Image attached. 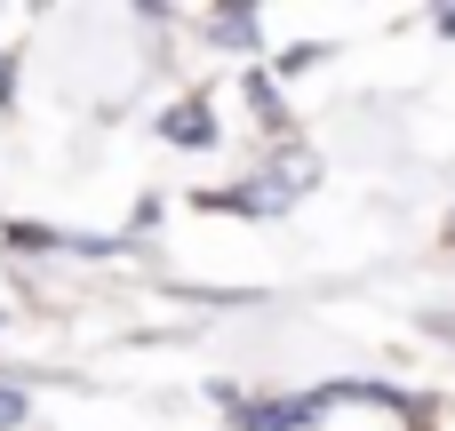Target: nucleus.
<instances>
[{"mask_svg": "<svg viewBox=\"0 0 455 431\" xmlns=\"http://www.w3.org/2000/svg\"><path fill=\"white\" fill-rule=\"evenodd\" d=\"M0 240H8V256H64V224H32V216H8L0 224Z\"/></svg>", "mask_w": 455, "mask_h": 431, "instance_id": "nucleus-5", "label": "nucleus"}, {"mask_svg": "<svg viewBox=\"0 0 455 431\" xmlns=\"http://www.w3.org/2000/svg\"><path fill=\"white\" fill-rule=\"evenodd\" d=\"M16 80H24V72H16V48H0V112L16 104Z\"/></svg>", "mask_w": 455, "mask_h": 431, "instance_id": "nucleus-8", "label": "nucleus"}, {"mask_svg": "<svg viewBox=\"0 0 455 431\" xmlns=\"http://www.w3.org/2000/svg\"><path fill=\"white\" fill-rule=\"evenodd\" d=\"M24 424H32V392L16 376H0V431H24Z\"/></svg>", "mask_w": 455, "mask_h": 431, "instance_id": "nucleus-7", "label": "nucleus"}, {"mask_svg": "<svg viewBox=\"0 0 455 431\" xmlns=\"http://www.w3.org/2000/svg\"><path fill=\"white\" fill-rule=\"evenodd\" d=\"M432 24H440V40H455V8H440V16H432Z\"/></svg>", "mask_w": 455, "mask_h": 431, "instance_id": "nucleus-9", "label": "nucleus"}, {"mask_svg": "<svg viewBox=\"0 0 455 431\" xmlns=\"http://www.w3.org/2000/svg\"><path fill=\"white\" fill-rule=\"evenodd\" d=\"M448 232H455V216H448Z\"/></svg>", "mask_w": 455, "mask_h": 431, "instance_id": "nucleus-11", "label": "nucleus"}, {"mask_svg": "<svg viewBox=\"0 0 455 431\" xmlns=\"http://www.w3.org/2000/svg\"><path fill=\"white\" fill-rule=\"evenodd\" d=\"M288 200H304V184H288L280 168H248V176H232V184L184 192V208H200V216H248V224H272Z\"/></svg>", "mask_w": 455, "mask_h": 431, "instance_id": "nucleus-1", "label": "nucleus"}, {"mask_svg": "<svg viewBox=\"0 0 455 431\" xmlns=\"http://www.w3.org/2000/svg\"><path fill=\"white\" fill-rule=\"evenodd\" d=\"M0 328H8V304H0Z\"/></svg>", "mask_w": 455, "mask_h": 431, "instance_id": "nucleus-10", "label": "nucleus"}, {"mask_svg": "<svg viewBox=\"0 0 455 431\" xmlns=\"http://www.w3.org/2000/svg\"><path fill=\"white\" fill-rule=\"evenodd\" d=\"M152 136H160L168 152H216V144H224V120H216V88H192V96H176V104L152 120Z\"/></svg>", "mask_w": 455, "mask_h": 431, "instance_id": "nucleus-2", "label": "nucleus"}, {"mask_svg": "<svg viewBox=\"0 0 455 431\" xmlns=\"http://www.w3.org/2000/svg\"><path fill=\"white\" fill-rule=\"evenodd\" d=\"M328 56H336V48H328V40H296V48H288V56H272V64H264V72H272V80H280V88H288V80H304V72H320V64H328Z\"/></svg>", "mask_w": 455, "mask_h": 431, "instance_id": "nucleus-6", "label": "nucleus"}, {"mask_svg": "<svg viewBox=\"0 0 455 431\" xmlns=\"http://www.w3.org/2000/svg\"><path fill=\"white\" fill-rule=\"evenodd\" d=\"M240 96H248V112H256V136H264V152H272V144H296V112H288V88H280L264 64H248V72H240Z\"/></svg>", "mask_w": 455, "mask_h": 431, "instance_id": "nucleus-4", "label": "nucleus"}, {"mask_svg": "<svg viewBox=\"0 0 455 431\" xmlns=\"http://www.w3.org/2000/svg\"><path fill=\"white\" fill-rule=\"evenodd\" d=\"M192 32H200L208 48H224V56L264 64V8H248V0H216V8H200Z\"/></svg>", "mask_w": 455, "mask_h": 431, "instance_id": "nucleus-3", "label": "nucleus"}]
</instances>
